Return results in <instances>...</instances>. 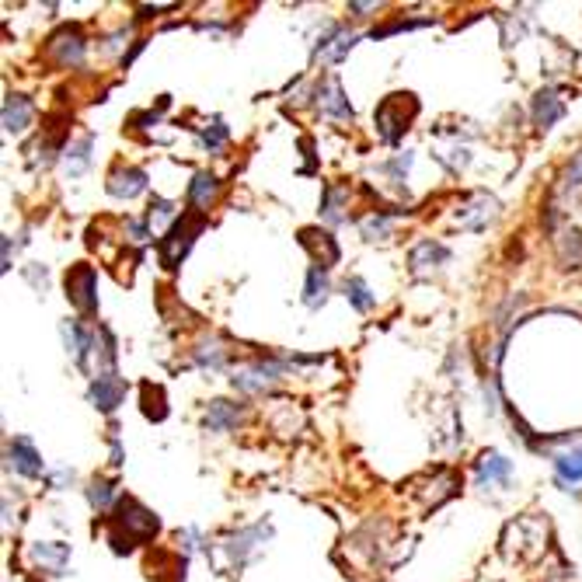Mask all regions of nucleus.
I'll list each match as a JSON object with an SVG mask.
<instances>
[{
  "mask_svg": "<svg viewBox=\"0 0 582 582\" xmlns=\"http://www.w3.org/2000/svg\"><path fill=\"white\" fill-rule=\"evenodd\" d=\"M161 530V519L154 517L143 502H136L130 495H123L112 509V530H108V544L116 554H130L133 544L140 541H154Z\"/></svg>",
  "mask_w": 582,
  "mask_h": 582,
  "instance_id": "f257e3e1",
  "label": "nucleus"
},
{
  "mask_svg": "<svg viewBox=\"0 0 582 582\" xmlns=\"http://www.w3.org/2000/svg\"><path fill=\"white\" fill-rule=\"evenodd\" d=\"M202 227H206V213H199V210L182 213V220L171 224V230L164 234L161 244H158L164 269H178V265H182V259L189 255V248L195 244V237L202 234Z\"/></svg>",
  "mask_w": 582,
  "mask_h": 582,
  "instance_id": "f03ea898",
  "label": "nucleus"
},
{
  "mask_svg": "<svg viewBox=\"0 0 582 582\" xmlns=\"http://www.w3.org/2000/svg\"><path fill=\"white\" fill-rule=\"evenodd\" d=\"M415 116H419V101H415V95H388L381 105H377V112H373L381 140H384V143H398Z\"/></svg>",
  "mask_w": 582,
  "mask_h": 582,
  "instance_id": "7ed1b4c3",
  "label": "nucleus"
},
{
  "mask_svg": "<svg viewBox=\"0 0 582 582\" xmlns=\"http://www.w3.org/2000/svg\"><path fill=\"white\" fill-rule=\"evenodd\" d=\"M287 366H290V359H255L252 366L237 370V373L230 377V384L237 390H244V394H261V390L272 388V384L287 373Z\"/></svg>",
  "mask_w": 582,
  "mask_h": 582,
  "instance_id": "20e7f679",
  "label": "nucleus"
},
{
  "mask_svg": "<svg viewBox=\"0 0 582 582\" xmlns=\"http://www.w3.org/2000/svg\"><path fill=\"white\" fill-rule=\"evenodd\" d=\"M98 276L91 265H73L66 272V300L81 311V314H95L98 311Z\"/></svg>",
  "mask_w": 582,
  "mask_h": 582,
  "instance_id": "39448f33",
  "label": "nucleus"
},
{
  "mask_svg": "<svg viewBox=\"0 0 582 582\" xmlns=\"http://www.w3.org/2000/svg\"><path fill=\"white\" fill-rule=\"evenodd\" d=\"M269 537H272V526H269V523H255V526H244V530H237V534H227L224 551L230 554V561L241 569V565L252 561V554H255Z\"/></svg>",
  "mask_w": 582,
  "mask_h": 582,
  "instance_id": "423d86ee",
  "label": "nucleus"
},
{
  "mask_svg": "<svg viewBox=\"0 0 582 582\" xmlns=\"http://www.w3.org/2000/svg\"><path fill=\"white\" fill-rule=\"evenodd\" d=\"M91 401H95L98 412H105V415H112L119 405H123V398H126V381L119 377V373H101L91 381Z\"/></svg>",
  "mask_w": 582,
  "mask_h": 582,
  "instance_id": "0eeeda50",
  "label": "nucleus"
},
{
  "mask_svg": "<svg viewBox=\"0 0 582 582\" xmlns=\"http://www.w3.org/2000/svg\"><path fill=\"white\" fill-rule=\"evenodd\" d=\"M7 457H11V464H14V471L21 478H42L46 475V464H42V457H39L29 436H14L7 443Z\"/></svg>",
  "mask_w": 582,
  "mask_h": 582,
  "instance_id": "6e6552de",
  "label": "nucleus"
},
{
  "mask_svg": "<svg viewBox=\"0 0 582 582\" xmlns=\"http://www.w3.org/2000/svg\"><path fill=\"white\" fill-rule=\"evenodd\" d=\"M49 53H53V60L60 66H77L84 60V35L81 29H73V25H66L60 32L49 39Z\"/></svg>",
  "mask_w": 582,
  "mask_h": 582,
  "instance_id": "1a4fd4ad",
  "label": "nucleus"
},
{
  "mask_svg": "<svg viewBox=\"0 0 582 582\" xmlns=\"http://www.w3.org/2000/svg\"><path fill=\"white\" fill-rule=\"evenodd\" d=\"M105 189L116 199H136L140 193H147V171H140V167H116L108 175Z\"/></svg>",
  "mask_w": 582,
  "mask_h": 582,
  "instance_id": "9d476101",
  "label": "nucleus"
},
{
  "mask_svg": "<svg viewBox=\"0 0 582 582\" xmlns=\"http://www.w3.org/2000/svg\"><path fill=\"white\" fill-rule=\"evenodd\" d=\"M318 108H321L324 116H335V119H353V105H349V98L342 91L338 77L321 81V88H318Z\"/></svg>",
  "mask_w": 582,
  "mask_h": 582,
  "instance_id": "9b49d317",
  "label": "nucleus"
},
{
  "mask_svg": "<svg viewBox=\"0 0 582 582\" xmlns=\"http://www.w3.org/2000/svg\"><path fill=\"white\" fill-rule=\"evenodd\" d=\"M32 116H35V105L32 98L25 95H7L4 98V130L7 133H25L32 126Z\"/></svg>",
  "mask_w": 582,
  "mask_h": 582,
  "instance_id": "f8f14e48",
  "label": "nucleus"
},
{
  "mask_svg": "<svg viewBox=\"0 0 582 582\" xmlns=\"http://www.w3.org/2000/svg\"><path fill=\"white\" fill-rule=\"evenodd\" d=\"M495 213H499V202L492 195L478 193L471 199V206H464L457 213V220H460V227H467V230H482V227H488L495 220Z\"/></svg>",
  "mask_w": 582,
  "mask_h": 582,
  "instance_id": "ddd939ff",
  "label": "nucleus"
},
{
  "mask_svg": "<svg viewBox=\"0 0 582 582\" xmlns=\"http://www.w3.org/2000/svg\"><path fill=\"white\" fill-rule=\"evenodd\" d=\"M408 261H412V276H429L432 269L450 261V248H443L440 241H422V244H415Z\"/></svg>",
  "mask_w": 582,
  "mask_h": 582,
  "instance_id": "4468645a",
  "label": "nucleus"
},
{
  "mask_svg": "<svg viewBox=\"0 0 582 582\" xmlns=\"http://www.w3.org/2000/svg\"><path fill=\"white\" fill-rule=\"evenodd\" d=\"M300 244H304L307 252H314V255L321 259V269H331V265L338 261V244H335V237H331L328 230H314V227H304V230H300Z\"/></svg>",
  "mask_w": 582,
  "mask_h": 582,
  "instance_id": "2eb2a0df",
  "label": "nucleus"
},
{
  "mask_svg": "<svg viewBox=\"0 0 582 582\" xmlns=\"http://www.w3.org/2000/svg\"><path fill=\"white\" fill-rule=\"evenodd\" d=\"M478 482L485 485V482H502V485H509V475H513V460H506L499 450H485L478 457Z\"/></svg>",
  "mask_w": 582,
  "mask_h": 582,
  "instance_id": "dca6fc26",
  "label": "nucleus"
},
{
  "mask_svg": "<svg viewBox=\"0 0 582 582\" xmlns=\"http://www.w3.org/2000/svg\"><path fill=\"white\" fill-rule=\"evenodd\" d=\"M561 116H565V101L558 98L554 88H548V91H541V95L534 98V123H537L541 130H551Z\"/></svg>",
  "mask_w": 582,
  "mask_h": 582,
  "instance_id": "f3484780",
  "label": "nucleus"
},
{
  "mask_svg": "<svg viewBox=\"0 0 582 582\" xmlns=\"http://www.w3.org/2000/svg\"><path fill=\"white\" fill-rule=\"evenodd\" d=\"M554 460V475H558V485H579L582 482V447H572V450H561L551 457Z\"/></svg>",
  "mask_w": 582,
  "mask_h": 582,
  "instance_id": "a211bd4d",
  "label": "nucleus"
},
{
  "mask_svg": "<svg viewBox=\"0 0 582 582\" xmlns=\"http://www.w3.org/2000/svg\"><path fill=\"white\" fill-rule=\"evenodd\" d=\"M206 429L210 432H230L237 422H241V408L237 405H230L224 398H217V401H210V408H206Z\"/></svg>",
  "mask_w": 582,
  "mask_h": 582,
  "instance_id": "6ab92c4d",
  "label": "nucleus"
},
{
  "mask_svg": "<svg viewBox=\"0 0 582 582\" xmlns=\"http://www.w3.org/2000/svg\"><path fill=\"white\" fill-rule=\"evenodd\" d=\"M217 193H220V178L210 175V171H199L193 182H189V202H193L199 213L210 210V202L217 199Z\"/></svg>",
  "mask_w": 582,
  "mask_h": 582,
  "instance_id": "aec40b11",
  "label": "nucleus"
},
{
  "mask_svg": "<svg viewBox=\"0 0 582 582\" xmlns=\"http://www.w3.org/2000/svg\"><path fill=\"white\" fill-rule=\"evenodd\" d=\"M91 150H95V136H91V133H84L77 143L66 147V175H70V178H81V175L88 171Z\"/></svg>",
  "mask_w": 582,
  "mask_h": 582,
  "instance_id": "412c9836",
  "label": "nucleus"
},
{
  "mask_svg": "<svg viewBox=\"0 0 582 582\" xmlns=\"http://www.w3.org/2000/svg\"><path fill=\"white\" fill-rule=\"evenodd\" d=\"M32 558L39 565H46V569H53V576H64L66 572V561H70V548L66 544H32Z\"/></svg>",
  "mask_w": 582,
  "mask_h": 582,
  "instance_id": "4be33fe9",
  "label": "nucleus"
},
{
  "mask_svg": "<svg viewBox=\"0 0 582 582\" xmlns=\"http://www.w3.org/2000/svg\"><path fill=\"white\" fill-rule=\"evenodd\" d=\"M324 300H328V269L311 265V269H307V287H304V304H307L311 311H318Z\"/></svg>",
  "mask_w": 582,
  "mask_h": 582,
  "instance_id": "5701e85b",
  "label": "nucleus"
},
{
  "mask_svg": "<svg viewBox=\"0 0 582 582\" xmlns=\"http://www.w3.org/2000/svg\"><path fill=\"white\" fill-rule=\"evenodd\" d=\"M123 495H119V485L116 482H108V478H95L91 485H88V502L95 506L98 513H108V509H116V502H119Z\"/></svg>",
  "mask_w": 582,
  "mask_h": 582,
  "instance_id": "b1692460",
  "label": "nucleus"
},
{
  "mask_svg": "<svg viewBox=\"0 0 582 582\" xmlns=\"http://www.w3.org/2000/svg\"><path fill=\"white\" fill-rule=\"evenodd\" d=\"M140 394H143V415L154 422H164L167 419V405H164V390L158 388V384H143L140 388Z\"/></svg>",
  "mask_w": 582,
  "mask_h": 582,
  "instance_id": "393cba45",
  "label": "nucleus"
},
{
  "mask_svg": "<svg viewBox=\"0 0 582 582\" xmlns=\"http://www.w3.org/2000/svg\"><path fill=\"white\" fill-rule=\"evenodd\" d=\"M346 300L356 307V311H370L373 307V293H370V287H366V279H359V276H353V279H346Z\"/></svg>",
  "mask_w": 582,
  "mask_h": 582,
  "instance_id": "a878e982",
  "label": "nucleus"
},
{
  "mask_svg": "<svg viewBox=\"0 0 582 582\" xmlns=\"http://www.w3.org/2000/svg\"><path fill=\"white\" fill-rule=\"evenodd\" d=\"M390 217H394V213H377V210H373V213H370V217L359 224L363 237H366V241H377V237L384 241V237L390 234Z\"/></svg>",
  "mask_w": 582,
  "mask_h": 582,
  "instance_id": "bb28decb",
  "label": "nucleus"
},
{
  "mask_svg": "<svg viewBox=\"0 0 582 582\" xmlns=\"http://www.w3.org/2000/svg\"><path fill=\"white\" fill-rule=\"evenodd\" d=\"M342 189H335V185H324V202H321V217L328 224H338L342 220Z\"/></svg>",
  "mask_w": 582,
  "mask_h": 582,
  "instance_id": "cd10ccee",
  "label": "nucleus"
},
{
  "mask_svg": "<svg viewBox=\"0 0 582 582\" xmlns=\"http://www.w3.org/2000/svg\"><path fill=\"white\" fill-rule=\"evenodd\" d=\"M227 136H230V133H227L224 123H220V119H213V123L202 130V147H206L210 154H220V150H224V143H227Z\"/></svg>",
  "mask_w": 582,
  "mask_h": 582,
  "instance_id": "c85d7f7f",
  "label": "nucleus"
},
{
  "mask_svg": "<svg viewBox=\"0 0 582 582\" xmlns=\"http://www.w3.org/2000/svg\"><path fill=\"white\" fill-rule=\"evenodd\" d=\"M167 108V95L158 101V108H147V112H136L130 119V126L133 130H150V126H158L161 123V112Z\"/></svg>",
  "mask_w": 582,
  "mask_h": 582,
  "instance_id": "c756f323",
  "label": "nucleus"
},
{
  "mask_svg": "<svg viewBox=\"0 0 582 582\" xmlns=\"http://www.w3.org/2000/svg\"><path fill=\"white\" fill-rule=\"evenodd\" d=\"M582 185V150L569 161V167H565V175H561V189L569 193V189H579Z\"/></svg>",
  "mask_w": 582,
  "mask_h": 582,
  "instance_id": "7c9ffc66",
  "label": "nucleus"
},
{
  "mask_svg": "<svg viewBox=\"0 0 582 582\" xmlns=\"http://www.w3.org/2000/svg\"><path fill=\"white\" fill-rule=\"evenodd\" d=\"M195 359H199V366L220 370L224 366V349L220 346H202V349H195Z\"/></svg>",
  "mask_w": 582,
  "mask_h": 582,
  "instance_id": "2f4dec72",
  "label": "nucleus"
},
{
  "mask_svg": "<svg viewBox=\"0 0 582 582\" xmlns=\"http://www.w3.org/2000/svg\"><path fill=\"white\" fill-rule=\"evenodd\" d=\"M384 167L394 175V182H405V175H408V167H412V154L405 150V154H398V158H394V161H388Z\"/></svg>",
  "mask_w": 582,
  "mask_h": 582,
  "instance_id": "473e14b6",
  "label": "nucleus"
},
{
  "mask_svg": "<svg viewBox=\"0 0 582 582\" xmlns=\"http://www.w3.org/2000/svg\"><path fill=\"white\" fill-rule=\"evenodd\" d=\"M425 25H432V21H394V25H384V29H377L373 39H384L390 32H408V29H425Z\"/></svg>",
  "mask_w": 582,
  "mask_h": 582,
  "instance_id": "72a5a7b5",
  "label": "nucleus"
},
{
  "mask_svg": "<svg viewBox=\"0 0 582 582\" xmlns=\"http://www.w3.org/2000/svg\"><path fill=\"white\" fill-rule=\"evenodd\" d=\"M199 541H202V534H199L195 526H189V530H182V534H178V544L189 551V554H193V551L199 548Z\"/></svg>",
  "mask_w": 582,
  "mask_h": 582,
  "instance_id": "f704fd0d",
  "label": "nucleus"
},
{
  "mask_svg": "<svg viewBox=\"0 0 582 582\" xmlns=\"http://www.w3.org/2000/svg\"><path fill=\"white\" fill-rule=\"evenodd\" d=\"M126 230H130V241H136V244H143V241L150 237V234H147V224H136V220H130Z\"/></svg>",
  "mask_w": 582,
  "mask_h": 582,
  "instance_id": "c9c22d12",
  "label": "nucleus"
},
{
  "mask_svg": "<svg viewBox=\"0 0 582 582\" xmlns=\"http://www.w3.org/2000/svg\"><path fill=\"white\" fill-rule=\"evenodd\" d=\"M171 213H175V206H171L167 199H154V213H150V217H161V220H167Z\"/></svg>",
  "mask_w": 582,
  "mask_h": 582,
  "instance_id": "e433bc0d",
  "label": "nucleus"
},
{
  "mask_svg": "<svg viewBox=\"0 0 582 582\" xmlns=\"http://www.w3.org/2000/svg\"><path fill=\"white\" fill-rule=\"evenodd\" d=\"M126 460V453H123V443H119V432L112 429V464H123Z\"/></svg>",
  "mask_w": 582,
  "mask_h": 582,
  "instance_id": "4c0bfd02",
  "label": "nucleus"
},
{
  "mask_svg": "<svg viewBox=\"0 0 582 582\" xmlns=\"http://www.w3.org/2000/svg\"><path fill=\"white\" fill-rule=\"evenodd\" d=\"M66 482H73V471H70V467H60V471L53 475V488H64Z\"/></svg>",
  "mask_w": 582,
  "mask_h": 582,
  "instance_id": "58836bf2",
  "label": "nucleus"
}]
</instances>
